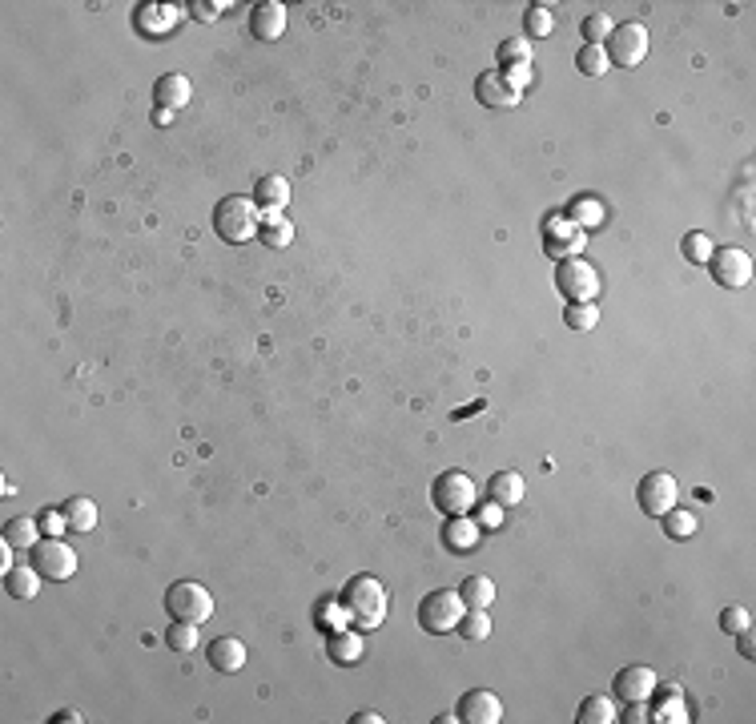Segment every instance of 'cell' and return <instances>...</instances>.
Returning <instances> with one entry per match:
<instances>
[{
	"label": "cell",
	"mask_w": 756,
	"mask_h": 724,
	"mask_svg": "<svg viewBox=\"0 0 756 724\" xmlns=\"http://www.w3.org/2000/svg\"><path fill=\"white\" fill-rule=\"evenodd\" d=\"M36 523H41V535H49V540H61V532H69V519H64V512H57V507L41 512Z\"/></svg>",
	"instance_id": "ab89813d"
},
{
	"label": "cell",
	"mask_w": 756,
	"mask_h": 724,
	"mask_svg": "<svg viewBox=\"0 0 756 724\" xmlns=\"http://www.w3.org/2000/svg\"><path fill=\"white\" fill-rule=\"evenodd\" d=\"M387 717H382V712H375V709H367V712H358V717H354V724H382Z\"/></svg>",
	"instance_id": "c3c4849f"
},
{
	"label": "cell",
	"mask_w": 756,
	"mask_h": 724,
	"mask_svg": "<svg viewBox=\"0 0 756 724\" xmlns=\"http://www.w3.org/2000/svg\"><path fill=\"white\" fill-rule=\"evenodd\" d=\"M584 246H587V234H584L580 226H572L567 218H552V221H547L544 249L555 258V262H564V258H580Z\"/></svg>",
	"instance_id": "7c38bea8"
},
{
	"label": "cell",
	"mask_w": 756,
	"mask_h": 724,
	"mask_svg": "<svg viewBox=\"0 0 756 724\" xmlns=\"http://www.w3.org/2000/svg\"><path fill=\"white\" fill-rule=\"evenodd\" d=\"M749 624H752V616H749V608H741V603H732V608L721 611V628L728 636H736L741 628H749Z\"/></svg>",
	"instance_id": "60d3db41"
},
{
	"label": "cell",
	"mask_w": 756,
	"mask_h": 724,
	"mask_svg": "<svg viewBox=\"0 0 756 724\" xmlns=\"http://www.w3.org/2000/svg\"><path fill=\"white\" fill-rule=\"evenodd\" d=\"M455 632H459L466 644H479V640H487V636H491V616H487V608H466V611H463V620L455 624Z\"/></svg>",
	"instance_id": "f546056e"
},
{
	"label": "cell",
	"mask_w": 756,
	"mask_h": 724,
	"mask_svg": "<svg viewBox=\"0 0 756 724\" xmlns=\"http://www.w3.org/2000/svg\"><path fill=\"white\" fill-rule=\"evenodd\" d=\"M479 535H483V527L475 523V519H466V515H451L443 523V547H447V552H455V555L475 552Z\"/></svg>",
	"instance_id": "ffe728a7"
},
{
	"label": "cell",
	"mask_w": 756,
	"mask_h": 724,
	"mask_svg": "<svg viewBox=\"0 0 756 724\" xmlns=\"http://www.w3.org/2000/svg\"><path fill=\"white\" fill-rule=\"evenodd\" d=\"M736 636H741V640H736V644H741V656H744V660H752V656H756V640H752V624H749V628H741V632H736Z\"/></svg>",
	"instance_id": "7dc6e473"
},
{
	"label": "cell",
	"mask_w": 756,
	"mask_h": 724,
	"mask_svg": "<svg viewBox=\"0 0 756 724\" xmlns=\"http://www.w3.org/2000/svg\"><path fill=\"white\" fill-rule=\"evenodd\" d=\"M314 624H319L322 632H339V628H347L350 616H347V608H342V600L326 596V600L314 603Z\"/></svg>",
	"instance_id": "83f0119b"
},
{
	"label": "cell",
	"mask_w": 756,
	"mask_h": 724,
	"mask_svg": "<svg viewBox=\"0 0 756 724\" xmlns=\"http://www.w3.org/2000/svg\"><path fill=\"white\" fill-rule=\"evenodd\" d=\"M165 644H170L173 652H198V644H201L198 624H190V620H173V624L165 628Z\"/></svg>",
	"instance_id": "1f68e13d"
},
{
	"label": "cell",
	"mask_w": 756,
	"mask_h": 724,
	"mask_svg": "<svg viewBox=\"0 0 756 724\" xmlns=\"http://www.w3.org/2000/svg\"><path fill=\"white\" fill-rule=\"evenodd\" d=\"M564 218L580 230H595V226H604V201L592 198V193H584V198H575L572 206H567Z\"/></svg>",
	"instance_id": "d4e9b609"
},
{
	"label": "cell",
	"mask_w": 756,
	"mask_h": 724,
	"mask_svg": "<svg viewBox=\"0 0 756 724\" xmlns=\"http://www.w3.org/2000/svg\"><path fill=\"white\" fill-rule=\"evenodd\" d=\"M696 527H700V519L692 512H676V507H672L664 515V532L672 540H688V535H696Z\"/></svg>",
	"instance_id": "8d00e7d4"
},
{
	"label": "cell",
	"mask_w": 756,
	"mask_h": 724,
	"mask_svg": "<svg viewBox=\"0 0 756 724\" xmlns=\"http://www.w3.org/2000/svg\"><path fill=\"white\" fill-rule=\"evenodd\" d=\"M193 97V85L185 73H165V77H157L153 85V101L165 109V113H177V109H185Z\"/></svg>",
	"instance_id": "2e32d148"
},
{
	"label": "cell",
	"mask_w": 756,
	"mask_h": 724,
	"mask_svg": "<svg viewBox=\"0 0 756 724\" xmlns=\"http://www.w3.org/2000/svg\"><path fill=\"white\" fill-rule=\"evenodd\" d=\"M53 720H61V724H77V720H81V712H77V709H61Z\"/></svg>",
	"instance_id": "f907efd6"
},
{
	"label": "cell",
	"mask_w": 756,
	"mask_h": 724,
	"mask_svg": "<svg viewBox=\"0 0 756 724\" xmlns=\"http://www.w3.org/2000/svg\"><path fill=\"white\" fill-rule=\"evenodd\" d=\"M499 64H503V69L531 64V41H503L499 44Z\"/></svg>",
	"instance_id": "f35d334b"
},
{
	"label": "cell",
	"mask_w": 756,
	"mask_h": 724,
	"mask_svg": "<svg viewBox=\"0 0 756 724\" xmlns=\"http://www.w3.org/2000/svg\"><path fill=\"white\" fill-rule=\"evenodd\" d=\"M524 495H527V483H524L519 471H495V475L487 479V499L499 504L503 512H507V507H519Z\"/></svg>",
	"instance_id": "e0dca14e"
},
{
	"label": "cell",
	"mask_w": 756,
	"mask_h": 724,
	"mask_svg": "<svg viewBox=\"0 0 756 724\" xmlns=\"http://www.w3.org/2000/svg\"><path fill=\"white\" fill-rule=\"evenodd\" d=\"M652 692H656L660 700H656V712H652L648 720H660V724H668V720H672V724H684V720H692V717H688L684 692H680L676 684H664V689H660V684H656V689H652Z\"/></svg>",
	"instance_id": "7402d4cb"
},
{
	"label": "cell",
	"mask_w": 756,
	"mask_h": 724,
	"mask_svg": "<svg viewBox=\"0 0 756 724\" xmlns=\"http://www.w3.org/2000/svg\"><path fill=\"white\" fill-rule=\"evenodd\" d=\"M475 97H479V105H487V109H515L524 93L503 77V69H487V73L475 77Z\"/></svg>",
	"instance_id": "8fae6325"
},
{
	"label": "cell",
	"mask_w": 756,
	"mask_h": 724,
	"mask_svg": "<svg viewBox=\"0 0 756 724\" xmlns=\"http://www.w3.org/2000/svg\"><path fill=\"white\" fill-rule=\"evenodd\" d=\"M213 592L205 588L198 580H177L170 583V592H165V611H170V620H190V624H205V620L213 616Z\"/></svg>",
	"instance_id": "3957f363"
},
{
	"label": "cell",
	"mask_w": 756,
	"mask_h": 724,
	"mask_svg": "<svg viewBox=\"0 0 756 724\" xmlns=\"http://www.w3.org/2000/svg\"><path fill=\"white\" fill-rule=\"evenodd\" d=\"M362 652H367V644H362L358 632H350V628H339V632H326V656H330L339 668L347 664H358Z\"/></svg>",
	"instance_id": "44dd1931"
},
{
	"label": "cell",
	"mask_w": 756,
	"mask_h": 724,
	"mask_svg": "<svg viewBox=\"0 0 756 724\" xmlns=\"http://www.w3.org/2000/svg\"><path fill=\"white\" fill-rule=\"evenodd\" d=\"M0 568H5V572L13 568V543H8V540L0 543Z\"/></svg>",
	"instance_id": "681fc988"
},
{
	"label": "cell",
	"mask_w": 756,
	"mask_h": 724,
	"mask_svg": "<svg viewBox=\"0 0 756 724\" xmlns=\"http://www.w3.org/2000/svg\"><path fill=\"white\" fill-rule=\"evenodd\" d=\"M254 206L258 210H266V213H278V210H286L290 206V181L282 178V173H266V178H258L254 185Z\"/></svg>",
	"instance_id": "d6986e66"
},
{
	"label": "cell",
	"mask_w": 756,
	"mask_h": 724,
	"mask_svg": "<svg viewBox=\"0 0 756 724\" xmlns=\"http://www.w3.org/2000/svg\"><path fill=\"white\" fill-rule=\"evenodd\" d=\"M258 241L270 246V249H286L294 241V226L286 218H278V213H266L262 230H258Z\"/></svg>",
	"instance_id": "4dcf8cb0"
},
{
	"label": "cell",
	"mask_w": 756,
	"mask_h": 724,
	"mask_svg": "<svg viewBox=\"0 0 756 724\" xmlns=\"http://www.w3.org/2000/svg\"><path fill=\"white\" fill-rule=\"evenodd\" d=\"M708 274H712L716 286H724V290H744V286L752 282V254L741 246H721L712 249V258H708Z\"/></svg>",
	"instance_id": "52a82bcc"
},
{
	"label": "cell",
	"mask_w": 756,
	"mask_h": 724,
	"mask_svg": "<svg viewBox=\"0 0 756 724\" xmlns=\"http://www.w3.org/2000/svg\"><path fill=\"white\" fill-rule=\"evenodd\" d=\"M455 717L466 720V724H499L503 720V700L491 689H471V692H463Z\"/></svg>",
	"instance_id": "4fadbf2b"
},
{
	"label": "cell",
	"mask_w": 756,
	"mask_h": 724,
	"mask_svg": "<svg viewBox=\"0 0 756 724\" xmlns=\"http://www.w3.org/2000/svg\"><path fill=\"white\" fill-rule=\"evenodd\" d=\"M5 540L13 547H21V552H33V547L41 543V523H36V519H25V515L8 519V523H5Z\"/></svg>",
	"instance_id": "4316f807"
},
{
	"label": "cell",
	"mask_w": 756,
	"mask_h": 724,
	"mask_svg": "<svg viewBox=\"0 0 756 724\" xmlns=\"http://www.w3.org/2000/svg\"><path fill=\"white\" fill-rule=\"evenodd\" d=\"M620 712H615V704L608 700L604 692H595V696H584V704H580V712H575V720L580 724H612Z\"/></svg>",
	"instance_id": "f1b7e54d"
},
{
	"label": "cell",
	"mask_w": 756,
	"mask_h": 724,
	"mask_svg": "<svg viewBox=\"0 0 756 724\" xmlns=\"http://www.w3.org/2000/svg\"><path fill=\"white\" fill-rule=\"evenodd\" d=\"M339 600H342V608H347V616H350V624L354 628H378L382 620H387V608H390V596H387V583L378 580V575H350L347 583H342V592H339Z\"/></svg>",
	"instance_id": "6da1fadb"
},
{
	"label": "cell",
	"mask_w": 756,
	"mask_h": 724,
	"mask_svg": "<svg viewBox=\"0 0 756 724\" xmlns=\"http://www.w3.org/2000/svg\"><path fill=\"white\" fill-rule=\"evenodd\" d=\"M575 69H580L584 77H604V73L612 69V64H608V53H604V44H584V49L575 53Z\"/></svg>",
	"instance_id": "d6a6232c"
},
{
	"label": "cell",
	"mask_w": 756,
	"mask_h": 724,
	"mask_svg": "<svg viewBox=\"0 0 756 724\" xmlns=\"http://www.w3.org/2000/svg\"><path fill=\"white\" fill-rule=\"evenodd\" d=\"M475 523H479L483 532H495V527L503 523V507H499V504H491V499H487V507L475 504Z\"/></svg>",
	"instance_id": "b9f144b4"
},
{
	"label": "cell",
	"mask_w": 756,
	"mask_h": 724,
	"mask_svg": "<svg viewBox=\"0 0 756 724\" xmlns=\"http://www.w3.org/2000/svg\"><path fill=\"white\" fill-rule=\"evenodd\" d=\"M564 322L572 330H595V322H600V306L595 302H567Z\"/></svg>",
	"instance_id": "d590c367"
},
{
	"label": "cell",
	"mask_w": 756,
	"mask_h": 724,
	"mask_svg": "<svg viewBox=\"0 0 756 724\" xmlns=\"http://www.w3.org/2000/svg\"><path fill=\"white\" fill-rule=\"evenodd\" d=\"M615 720L643 724V720H648V709H643V700H628V712H623V717H615Z\"/></svg>",
	"instance_id": "bcb514c9"
},
{
	"label": "cell",
	"mask_w": 756,
	"mask_h": 724,
	"mask_svg": "<svg viewBox=\"0 0 756 724\" xmlns=\"http://www.w3.org/2000/svg\"><path fill=\"white\" fill-rule=\"evenodd\" d=\"M459 596L466 608H491L495 603V580L491 575H466L459 583Z\"/></svg>",
	"instance_id": "484cf974"
},
{
	"label": "cell",
	"mask_w": 756,
	"mask_h": 724,
	"mask_svg": "<svg viewBox=\"0 0 756 724\" xmlns=\"http://www.w3.org/2000/svg\"><path fill=\"white\" fill-rule=\"evenodd\" d=\"M250 33H254L258 41H282L286 8L278 5V0H262V5H254V13H250Z\"/></svg>",
	"instance_id": "9a60e30c"
},
{
	"label": "cell",
	"mask_w": 756,
	"mask_h": 724,
	"mask_svg": "<svg viewBox=\"0 0 756 724\" xmlns=\"http://www.w3.org/2000/svg\"><path fill=\"white\" fill-rule=\"evenodd\" d=\"M193 8V16H198V21H213V16H221L226 13V0H218V5H210V0H198V5H190Z\"/></svg>",
	"instance_id": "ee69618b"
},
{
	"label": "cell",
	"mask_w": 756,
	"mask_h": 724,
	"mask_svg": "<svg viewBox=\"0 0 756 724\" xmlns=\"http://www.w3.org/2000/svg\"><path fill=\"white\" fill-rule=\"evenodd\" d=\"M656 684H660V676L652 672L648 664H628V668H620V672H615L612 689H615V696H620V700H648Z\"/></svg>",
	"instance_id": "5bb4252c"
},
{
	"label": "cell",
	"mask_w": 756,
	"mask_h": 724,
	"mask_svg": "<svg viewBox=\"0 0 756 724\" xmlns=\"http://www.w3.org/2000/svg\"><path fill=\"white\" fill-rule=\"evenodd\" d=\"M41 580H44V575L36 572L33 563H29V568H8L5 572V592L13 600H33L36 592H41Z\"/></svg>",
	"instance_id": "cb8c5ba5"
},
{
	"label": "cell",
	"mask_w": 756,
	"mask_h": 724,
	"mask_svg": "<svg viewBox=\"0 0 756 724\" xmlns=\"http://www.w3.org/2000/svg\"><path fill=\"white\" fill-rule=\"evenodd\" d=\"M524 29H527L531 41H544V36H552V29H555L552 8H547V5H531L527 13H524Z\"/></svg>",
	"instance_id": "836d02e7"
},
{
	"label": "cell",
	"mask_w": 756,
	"mask_h": 724,
	"mask_svg": "<svg viewBox=\"0 0 756 724\" xmlns=\"http://www.w3.org/2000/svg\"><path fill=\"white\" fill-rule=\"evenodd\" d=\"M466 603L459 592L451 588H438V592H427L423 600H418V624H423V632L431 636H443V632H455V624L463 620Z\"/></svg>",
	"instance_id": "5b68a950"
},
{
	"label": "cell",
	"mask_w": 756,
	"mask_h": 724,
	"mask_svg": "<svg viewBox=\"0 0 756 724\" xmlns=\"http://www.w3.org/2000/svg\"><path fill=\"white\" fill-rule=\"evenodd\" d=\"M64 519H69V532H81V535H89L93 527H97V504L85 495H73V499H64Z\"/></svg>",
	"instance_id": "603a6c76"
},
{
	"label": "cell",
	"mask_w": 756,
	"mask_h": 724,
	"mask_svg": "<svg viewBox=\"0 0 756 724\" xmlns=\"http://www.w3.org/2000/svg\"><path fill=\"white\" fill-rule=\"evenodd\" d=\"M555 290L564 294L567 302H595L604 290V278L587 258H564L555 266Z\"/></svg>",
	"instance_id": "277c9868"
},
{
	"label": "cell",
	"mask_w": 756,
	"mask_h": 724,
	"mask_svg": "<svg viewBox=\"0 0 756 724\" xmlns=\"http://www.w3.org/2000/svg\"><path fill=\"white\" fill-rule=\"evenodd\" d=\"M680 254L692 266H704L708 258H712V241H708V234H700V230H688V234L680 238Z\"/></svg>",
	"instance_id": "e575fe53"
},
{
	"label": "cell",
	"mask_w": 756,
	"mask_h": 724,
	"mask_svg": "<svg viewBox=\"0 0 756 724\" xmlns=\"http://www.w3.org/2000/svg\"><path fill=\"white\" fill-rule=\"evenodd\" d=\"M210 668L213 672H226V676H233V672H241V668H246V644H241L238 636H218L210 644Z\"/></svg>",
	"instance_id": "ac0fdd59"
},
{
	"label": "cell",
	"mask_w": 756,
	"mask_h": 724,
	"mask_svg": "<svg viewBox=\"0 0 756 724\" xmlns=\"http://www.w3.org/2000/svg\"><path fill=\"white\" fill-rule=\"evenodd\" d=\"M33 568L41 572L44 580L64 583V580L77 575V552H73L64 540H49V535H44V540L33 547Z\"/></svg>",
	"instance_id": "9c48e42d"
},
{
	"label": "cell",
	"mask_w": 756,
	"mask_h": 724,
	"mask_svg": "<svg viewBox=\"0 0 756 724\" xmlns=\"http://www.w3.org/2000/svg\"><path fill=\"white\" fill-rule=\"evenodd\" d=\"M254 198H246V193H230V198L218 201V210H213V230H218L221 241H230V246H246L250 238H258V230H262V218H258Z\"/></svg>",
	"instance_id": "7a4b0ae2"
},
{
	"label": "cell",
	"mask_w": 756,
	"mask_h": 724,
	"mask_svg": "<svg viewBox=\"0 0 756 724\" xmlns=\"http://www.w3.org/2000/svg\"><path fill=\"white\" fill-rule=\"evenodd\" d=\"M580 29H584V41H587V44H604V41L612 36L615 24H612V16H608V13H592V16H584Z\"/></svg>",
	"instance_id": "74e56055"
},
{
	"label": "cell",
	"mask_w": 756,
	"mask_h": 724,
	"mask_svg": "<svg viewBox=\"0 0 756 724\" xmlns=\"http://www.w3.org/2000/svg\"><path fill=\"white\" fill-rule=\"evenodd\" d=\"M604 53H608V64H615V69H636L648 57V29L636 21L615 24L612 36L604 41Z\"/></svg>",
	"instance_id": "ba28073f"
},
{
	"label": "cell",
	"mask_w": 756,
	"mask_h": 724,
	"mask_svg": "<svg viewBox=\"0 0 756 724\" xmlns=\"http://www.w3.org/2000/svg\"><path fill=\"white\" fill-rule=\"evenodd\" d=\"M431 499L443 515H466L475 504H479V487H475V479L466 475V471L451 467V471H443V475H435Z\"/></svg>",
	"instance_id": "8992f818"
},
{
	"label": "cell",
	"mask_w": 756,
	"mask_h": 724,
	"mask_svg": "<svg viewBox=\"0 0 756 724\" xmlns=\"http://www.w3.org/2000/svg\"><path fill=\"white\" fill-rule=\"evenodd\" d=\"M503 77H507L511 85H515L519 93H524V89L531 85V64H515V69H503Z\"/></svg>",
	"instance_id": "f6af8a7d"
},
{
	"label": "cell",
	"mask_w": 756,
	"mask_h": 724,
	"mask_svg": "<svg viewBox=\"0 0 756 724\" xmlns=\"http://www.w3.org/2000/svg\"><path fill=\"white\" fill-rule=\"evenodd\" d=\"M676 495H680V487H676V479H672L668 471H648V475L640 479V487H636L640 512L652 515V519H664L672 507H676Z\"/></svg>",
	"instance_id": "30bf717a"
},
{
	"label": "cell",
	"mask_w": 756,
	"mask_h": 724,
	"mask_svg": "<svg viewBox=\"0 0 756 724\" xmlns=\"http://www.w3.org/2000/svg\"><path fill=\"white\" fill-rule=\"evenodd\" d=\"M137 24H142L145 33H165L173 24V16L170 13H142V16H137Z\"/></svg>",
	"instance_id": "7bdbcfd3"
}]
</instances>
